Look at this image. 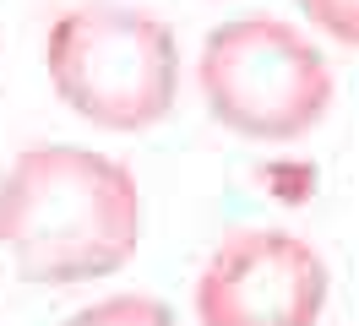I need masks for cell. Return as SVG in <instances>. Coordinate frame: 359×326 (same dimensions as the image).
I'll list each match as a JSON object with an SVG mask.
<instances>
[{
    "instance_id": "6",
    "label": "cell",
    "mask_w": 359,
    "mask_h": 326,
    "mask_svg": "<svg viewBox=\"0 0 359 326\" xmlns=\"http://www.w3.org/2000/svg\"><path fill=\"white\" fill-rule=\"evenodd\" d=\"M316 33H327L343 49H359V0H294Z\"/></svg>"
},
{
    "instance_id": "1",
    "label": "cell",
    "mask_w": 359,
    "mask_h": 326,
    "mask_svg": "<svg viewBox=\"0 0 359 326\" xmlns=\"http://www.w3.org/2000/svg\"><path fill=\"white\" fill-rule=\"evenodd\" d=\"M147 201L131 163L76 142L22 147L0 169V250L39 288L114 278L142 250Z\"/></svg>"
},
{
    "instance_id": "5",
    "label": "cell",
    "mask_w": 359,
    "mask_h": 326,
    "mask_svg": "<svg viewBox=\"0 0 359 326\" xmlns=\"http://www.w3.org/2000/svg\"><path fill=\"white\" fill-rule=\"evenodd\" d=\"M66 326H180V310L158 294H104L71 310Z\"/></svg>"
},
{
    "instance_id": "4",
    "label": "cell",
    "mask_w": 359,
    "mask_h": 326,
    "mask_svg": "<svg viewBox=\"0 0 359 326\" xmlns=\"http://www.w3.org/2000/svg\"><path fill=\"white\" fill-rule=\"evenodd\" d=\"M332 299L327 256L289 229H234L196 272V326H316Z\"/></svg>"
},
{
    "instance_id": "3",
    "label": "cell",
    "mask_w": 359,
    "mask_h": 326,
    "mask_svg": "<svg viewBox=\"0 0 359 326\" xmlns=\"http://www.w3.org/2000/svg\"><path fill=\"white\" fill-rule=\"evenodd\" d=\"M207 114L240 142H299L337 98V76L305 27L283 17H229L196 49Z\"/></svg>"
},
{
    "instance_id": "2",
    "label": "cell",
    "mask_w": 359,
    "mask_h": 326,
    "mask_svg": "<svg viewBox=\"0 0 359 326\" xmlns=\"http://www.w3.org/2000/svg\"><path fill=\"white\" fill-rule=\"evenodd\" d=\"M44 76L55 98L98 130H153L180 98L175 27L126 0H88L49 22Z\"/></svg>"
}]
</instances>
